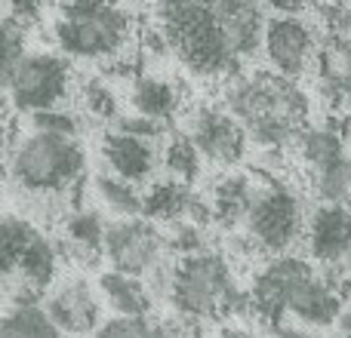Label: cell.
I'll return each mask as SVG.
<instances>
[{
	"instance_id": "11",
	"label": "cell",
	"mask_w": 351,
	"mask_h": 338,
	"mask_svg": "<svg viewBox=\"0 0 351 338\" xmlns=\"http://www.w3.org/2000/svg\"><path fill=\"white\" fill-rule=\"evenodd\" d=\"M188 139L197 145L204 160L216 166H237L247 157L250 135L247 127L231 114L225 105H200L191 117H188Z\"/></svg>"
},
{
	"instance_id": "8",
	"label": "cell",
	"mask_w": 351,
	"mask_h": 338,
	"mask_svg": "<svg viewBox=\"0 0 351 338\" xmlns=\"http://www.w3.org/2000/svg\"><path fill=\"white\" fill-rule=\"evenodd\" d=\"M167 249V237L145 216L114 218L105 231V259L111 261V271L152 277L158 268H164Z\"/></svg>"
},
{
	"instance_id": "13",
	"label": "cell",
	"mask_w": 351,
	"mask_h": 338,
	"mask_svg": "<svg viewBox=\"0 0 351 338\" xmlns=\"http://www.w3.org/2000/svg\"><path fill=\"white\" fill-rule=\"evenodd\" d=\"M99 151H102L108 172L130 181V185H152L158 166H164V157H160L154 142L136 139V135H127L121 129H108L102 135Z\"/></svg>"
},
{
	"instance_id": "4",
	"label": "cell",
	"mask_w": 351,
	"mask_h": 338,
	"mask_svg": "<svg viewBox=\"0 0 351 338\" xmlns=\"http://www.w3.org/2000/svg\"><path fill=\"white\" fill-rule=\"evenodd\" d=\"M158 28L167 34L170 49L197 77H234L241 62L231 53L216 12L204 0H160Z\"/></svg>"
},
{
	"instance_id": "38",
	"label": "cell",
	"mask_w": 351,
	"mask_h": 338,
	"mask_svg": "<svg viewBox=\"0 0 351 338\" xmlns=\"http://www.w3.org/2000/svg\"><path fill=\"white\" fill-rule=\"evenodd\" d=\"M336 338H351V333H339V335H336Z\"/></svg>"
},
{
	"instance_id": "26",
	"label": "cell",
	"mask_w": 351,
	"mask_h": 338,
	"mask_svg": "<svg viewBox=\"0 0 351 338\" xmlns=\"http://www.w3.org/2000/svg\"><path fill=\"white\" fill-rule=\"evenodd\" d=\"M37 237H40V231H37L25 216H16V212H10V216L3 218L0 243H3V274H6V280L12 277L19 259H22L25 249H28L31 243L37 240Z\"/></svg>"
},
{
	"instance_id": "27",
	"label": "cell",
	"mask_w": 351,
	"mask_h": 338,
	"mask_svg": "<svg viewBox=\"0 0 351 338\" xmlns=\"http://www.w3.org/2000/svg\"><path fill=\"white\" fill-rule=\"evenodd\" d=\"M160 157H164L167 175L185 181V185H191L200 175V160H204V154L197 151V145H194L188 135H173V139H167Z\"/></svg>"
},
{
	"instance_id": "3",
	"label": "cell",
	"mask_w": 351,
	"mask_h": 338,
	"mask_svg": "<svg viewBox=\"0 0 351 338\" xmlns=\"http://www.w3.org/2000/svg\"><path fill=\"white\" fill-rule=\"evenodd\" d=\"M170 298L176 317L182 323H213L219 317L237 314L241 308H250L247 292L237 289V280L231 274V265L216 249H206L197 255L176 259L170 271Z\"/></svg>"
},
{
	"instance_id": "33",
	"label": "cell",
	"mask_w": 351,
	"mask_h": 338,
	"mask_svg": "<svg viewBox=\"0 0 351 338\" xmlns=\"http://www.w3.org/2000/svg\"><path fill=\"white\" fill-rule=\"evenodd\" d=\"M6 3H10V16L12 18L31 25V22H37V18L43 16V10H47L49 0H6Z\"/></svg>"
},
{
	"instance_id": "37",
	"label": "cell",
	"mask_w": 351,
	"mask_h": 338,
	"mask_svg": "<svg viewBox=\"0 0 351 338\" xmlns=\"http://www.w3.org/2000/svg\"><path fill=\"white\" fill-rule=\"evenodd\" d=\"M336 326H339V333H351V298L346 302V308H342L339 323H336Z\"/></svg>"
},
{
	"instance_id": "25",
	"label": "cell",
	"mask_w": 351,
	"mask_h": 338,
	"mask_svg": "<svg viewBox=\"0 0 351 338\" xmlns=\"http://www.w3.org/2000/svg\"><path fill=\"white\" fill-rule=\"evenodd\" d=\"M93 338H182L173 323L158 317H111Z\"/></svg>"
},
{
	"instance_id": "16",
	"label": "cell",
	"mask_w": 351,
	"mask_h": 338,
	"mask_svg": "<svg viewBox=\"0 0 351 338\" xmlns=\"http://www.w3.org/2000/svg\"><path fill=\"white\" fill-rule=\"evenodd\" d=\"M99 296L114 311V317H148L154 308V292L145 277L123 271H105L99 277Z\"/></svg>"
},
{
	"instance_id": "1",
	"label": "cell",
	"mask_w": 351,
	"mask_h": 338,
	"mask_svg": "<svg viewBox=\"0 0 351 338\" xmlns=\"http://www.w3.org/2000/svg\"><path fill=\"white\" fill-rule=\"evenodd\" d=\"M225 108L247 127L250 142L278 154L296 145L308 123V99L296 80L274 71L234 74L225 86Z\"/></svg>"
},
{
	"instance_id": "6",
	"label": "cell",
	"mask_w": 351,
	"mask_h": 338,
	"mask_svg": "<svg viewBox=\"0 0 351 338\" xmlns=\"http://www.w3.org/2000/svg\"><path fill=\"white\" fill-rule=\"evenodd\" d=\"M305 224L308 216L296 187L271 172H259L253 203L243 222V237L253 243L256 252L268 259L287 255L299 240H305Z\"/></svg>"
},
{
	"instance_id": "29",
	"label": "cell",
	"mask_w": 351,
	"mask_h": 338,
	"mask_svg": "<svg viewBox=\"0 0 351 338\" xmlns=\"http://www.w3.org/2000/svg\"><path fill=\"white\" fill-rule=\"evenodd\" d=\"M31 129L34 133L62 135V139H80L84 135V114L65 111V108L40 111V114H31Z\"/></svg>"
},
{
	"instance_id": "12",
	"label": "cell",
	"mask_w": 351,
	"mask_h": 338,
	"mask_svg": "<svg viewBox=\"0 0 351 338\" xmlns=\"http://www.w3.org/2000/svg\"><path fill=\"white\" fill-rule=\"evenodd\" d=\"M102 296H96L84 277H68L40 298V308L53 320V326L68 338H86L102 329Z\"/></svg>"
},
{
	"instance_id": "21",
	"label": "cell",
	"mask_w": 351,
	"mask_h": 338,
	"mask_svg": "<svg viewBox=\"0 0 351 338\" xmlns=\"http://www.w3.org/2000/svg\"><path fill=\"white\" fill-rule=\"evenodd\" d=\"M296 148H299V160H302V166L308 175L348 154L342 133L336 127H330V123H324V127H308L302 135H299Z\"/></svg>"
},
{
	"instance_id": "20",
	"label": "cell",
	"mask_w": 351,
	"mask_h": 338,
	"mask_svg": "<svg viewBox=\"0 0 351 338\" xmlns=\"http://www.w3.org/2000/svg\"><path fill=\"white\" fill-rule=\"evenodd\" d=\"M130 108L152 120L173 123V117L182 111V92L173 80L142 74L136 83H130Z\"/></svg>"
},
{
	"instance_id": "18",
	"label": "cell",
	"mask_w": 351,
	"mask_h": 338,
	"mask_svg": "<svg viewBox=\"0 0 351 338\" xmlns=\"http://www.w3.org/2000/svg\"><path fill=\"white\" fill-rule=\"evenodd\" d=\"M317 80L327 99L351 108V37H324L317 53Z\"/></svg>"
},
{
	"instance_id": "31",
	"label": "cell",
	"mask_w": 351,
	"mask_h": 338,
	"mask_svg": "<svg viewBox=\"0 0 351 338\" xmlns=\"http://www.w3.org/2000/svg\"><path fill=\"white\" fill-rule=\"evenodd\" d=\"M28 25L19 18L6 16L3 18V77L28 55Z\"/></svg>"
},
{
	"instance_id": "15",
	"label": "cell",
	"mask_w": 351,
	"mask_h": 338,
	"mask_svg": "<svg viewBox=\"0 0 351 338\" xmlns=\"http://www.w3.org/2000/svg\"><path fill=\"white\" fill-rule=\"evenodd\" d=\"M105 231H108V222H102L96 209H71L62 218V259L93 265L99 255H105Z\"/></svg>"
},
{
	"instance_id": "36",
	"label": "cell",
	"mask_w": 351,
	"mask_h": 338,
	"mask_svg": "<svg viewBox=\"0 0 351 338\" xmlns=\"http://www.w3.org/2000/svg\"><path fill=\"white\" fill-rule=\"evenodd\" d=\"M213 338H259V335L250 333V329H241V326H225V329H219Z\"/></svg>"
},
{
	"instance_id": "24",
	"label": "cell",
	"mask_w": 351,
	"mask_h": 338,
	"mask_svg": "<svg viewBox=\"0 0 351 338\" xmlns=\"http://www.w3.org/2000/svg\"><path fill=\"white\" fill-rule=\"evenodd\" d=\"M311 191L321 197V203H333V206H348L351 209V154L333 160L330 166L317 169L308 175Z\"/></svg>"
},
{
	"instance_id": "2",
	"label": "cell",
	"mask_w": 351,
	"mask_h": 338,
	"mask_svg": "<svg viewBox=\"0 0 351 338\" xmlns=\"http://www.w3.org/2000/svg\"><path fill=\"white\" fill-rule=\"evenodd\" d=\"M53 40L68 59L105 65L130 53L133 16L121 0H62L53 16Z\"/></svg>"
},
{
	"instance_id": "30",
	"label": "cell",
	"mask_w": 351,
	"mask_h": 338,
	"mask_svg": "<svg viewBox=\"0 0 351 338\" xmlns=\"http://www.w3.org/2000/svg\"><path fill=\"white\" fill-rule=\"evenodd\" d=\"M167 246H170V252H176L179 259L206 252V249H210V243H206V228L200 222H191V218L173 222L170 231H167Z\"/></svg>"
},
{
	"instance_id": "35",
	"label": "cell",
	"mask_w": 351,
	"mask_h": 338,
	"mask_svg": "<svg viewBox=\"0 0 351 338\" xmlns=\"http://www.w3.org/2000/svg\"><path fill=\"white\" fill-rule=\"evenodd\" d=\"M274 338H315V335H311L308 329H299V326H293V323H284V326L274 329Z\"/></svg>"
},
{
	"instance_id": "10",
	"label": "cell",
	"mask_w": 351,
	"mask_h": 338,
	"mask_svg": "<svg viewBox=\"0 0 351 338\" xmlns=\"http://www.w3.org/2000/svg\"><path fill=\"white\" fill-rule=\"evenodd\" d=\"M348 298L327 280V274H317L308 261H299L290 286H287V320L299 323L305 329H327L339 323V314Z\"/></svg>"
},
{
	"instance_id": "39",
	"label": "cell",
	"mask_w": 351,
	"mask_h": 338,
	"mask_svg": "<svg viewBox=\"0 0 351 338\" xmlns=\"http://www.w3.org/2000/svg\"><path fill=\"white\" fill-rule=\"evenodd\" d=\"M65 338H68V335H65Z\"/></svg>"
},
{
	"instance_id": "22",
	"label": "cell",
	"mask_w": 351,
	"mask_h": 338,
	"mask_svg": "<svg viewBox=\"0 0 351 338\" xmlns=\"http://www.w3.org/2000/svg\"><path fill=\"white\" fill-rule=\"evenodd\" d=\"M93 194L105 209L114 212V218H136L145 212V194L139 191V185H130L111 172H99L93 179Z\"/></svg>"
},
{
	"instance_id": "9",
	"label": "cell",
	"mask_w": 351,
	"mask_h": 338,
	"mask_svg": "<svg viewBox=\"0 0 351 338\" xmlns=\"http://www.w3.org/2000/svg\"><path fill=\"white\" fill-rule=\"evenodd\" d=\"M262 53L274 74L299 80L317 62L321 40L305 16H271L262 40Z\"/></svg>"
},
{
	"instance_id": "28",
	"label": "cell",
	"mask_w": 351,
	"mask_h": 338,
	"mask_svg": "<svg viewBox=\"0 0 351 338\" xmlns=\"http://www.w3.org/2000/svg\"><path fill=\"white\" fill-rule=\"evenodd\" d=\"M80 108L90 117L102 123H111L114 127L117 117H121V102H117L114 90L105 77H86L80 80Z\"/></svg>"
},
{
	"instance_id": "32",
	"label": "cell",
	"mask_w": 351,
	"mask_h": 338,
	"mask_svg": "<svg viewBox=\"0 0 351 338\" xmlns=\"http://www.w3.org/2000/svg\"><path fill=\"white\" fill-rule=\"evenodd\" d=\"M111 129H121V133L127 135H136V139H145V142H158L164 139L167 133H170V123H160V120H152V117L145 114H121L117 117V123Z\"/></svg>"
},
{
	"instance_id": "23",
	"label": "cell",
	"mask_w": 351,
	"mask_h": 338,
	"mask_svg": "<svg viewBox=\"0 0 351 338\" xmlns=\"http://www.w3.org/2000/svg\"><path fill=\"white\" fill-rule=\"evenodd\" d=\"M0 338H65L40 304H12L3 317Z\"/></svg>"
},
{
	"instance_id": "7",
	"label": "cell",
	"mask_w": 351,
	"mask_h": 338,
	"mask_svg": "<svg viewBox=\"0 0 351 338\" xmlns=\"http://www.w3.org/2000/svg\"><path fill=\"white\" fill-rule=\"evenodd\" d=\"M6 96L16 114L53 111L71 92V59L49 49H31L3 77Z\"/></svg>"
},
{
	"instance_id": "5",
	"label": "cell",
	"mask_w": 351,
	"mask_h": 338,
	"mask_svg": "<svg viewBox=\"0 0 351 338\" xmlns=\"http://www.w3.org/2000/svg\"><path fill=\"white\" fill-rule=\"evenodd\" d=\"M86 169V154L80 139L34 133L19 139L10 151V185L25 197L53 200L74 194Z\"/></svg>"
},
{
	"instance_id": "14",
	"label": "cell",
	"mask_w": 351,
	"mask_h": 338,
	"mask_svg": "<svg viewBox=\"0 0 351 338\" xmlns=\"http://www.w3.org/2000/svg\"><path fill=\"white\" fill-rule=\"evenodd\" d=\"M305 249L321 268L342 265L351 252V209L321 203L305 224Z\"/></svg>"
},
{
	"instance_id": "34",
	"label": "cell",
	"mask_w": 351,
	"mask_h": 338,
	"mask_svg": "<svg viewBox=\"0 0 351 338\" xmlns=\"http://www.w3.org/2000/svg\"><path fill=\"white\" fill-rule=\"evenodd\" d=\"M265 6L278 16H305L311 10H321L324 0H265Z\"/></svg>"
},
{
	"instance_id": "19",
	"label": "cell",
	"mask_w": 351,
	"mask_h": 338,
	"mask_svg": "<svg viewBox=\"0 0 351 338\" xmlns=\"http://www.w3.org/2000/svg\"><path fill=\"white\" fill-rule=\"evenodd\" d=\"M145 212L142 216L158 222H182V218H191L194 206H197V194L191 191V185L173 179V175H164V179H154L152 185L145 187Z\"/></svg>"
},
{
	"instance_id": "17",
	"label": "cell",
	"mask_w": 351,
	"mask_h": 338,
	"mask_svg": "<svg viewBox=\"0 0 351 338\" xmlns=\"http://www.w3.org/2000/svg\"><path fill=\"white\" fill-rule=\"evenodd\" d=\"M256 194V175H243V172H231L225 179H219L213 185L210 194V212L213 222L225 231H234L247 222L250 203Z\"/></svg>"
}]
</instances>
